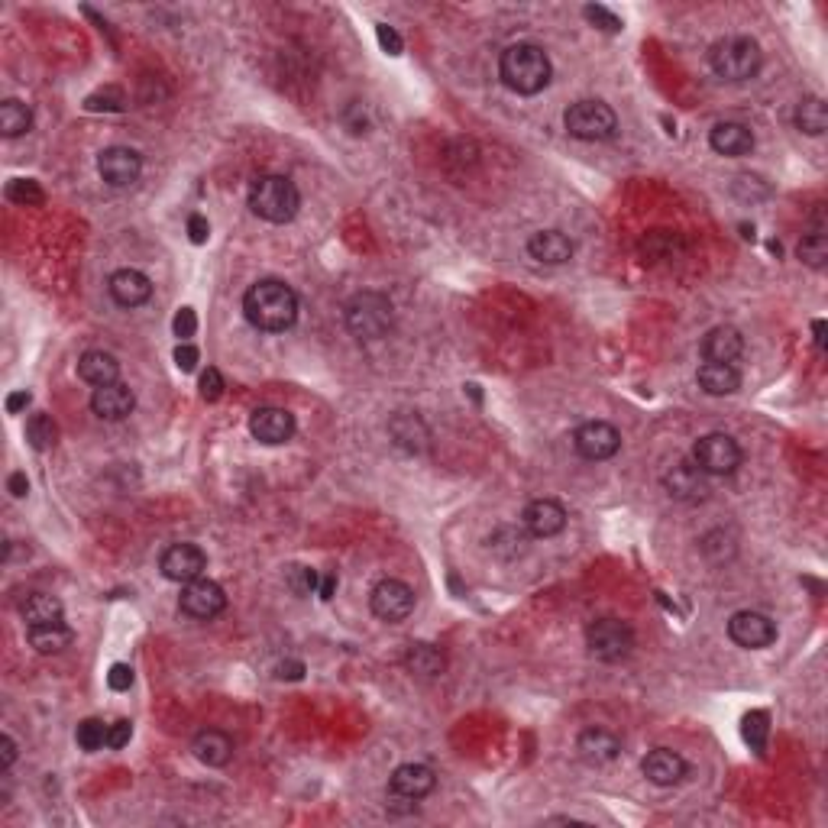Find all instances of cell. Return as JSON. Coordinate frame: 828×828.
I'll return each instance as SVG.
<instances>
[{"instance_id":"cell-35","label":"cell","mask_w":828,"mask_h":828,"mask_svg":"<svg viewBox=\"0 0 828 828\" xmlns=\"http://www.w3.org/2000/svg\"><path fill=\"white\" fill-rule=\"evenodd\" d=\"M26 440H30V447L33 450H52L55 444H59V427H55V421L49 418V414H33L30 421H26Z\"/></svg>"},{"instance_id":"cell-15","label":"cell","mask_w":828,"mask_h":828,"mask_svg":"<svg viewBox=\"0 0 828 828\" xmlns=\"http://www.w3.org/2000/svg\"><path fill=\"white\" fill-rule=\"evenodd\" d=\"M295 414L285 408H256L250 418V434L259 440V444H288L295 437Z\"/></svg>"},{"instance_id":"cell-53","label":"cell","mask_w":828,"mask_h":828,"mask_svg":"<svg viewBox=\"0 0 828 828\" xmlns=\"http://www.w3.org/2000/svg\"><path fill=\"white\" fill-rule=\"evenodd\" d=\"M30 402H33V395L30 392H13V395H7V411L10 414H20L23 408H30Z\"/></svg>"},{"instance_id":"cell-36","label":"cell","mask_w":828,"mask_h":828,"mask_svg":"<svg viewBox=\"0 0 828 828\" xmlns=\"http://www.w3.org/2000/svg\"><path fill=\"white\" fill-rule=\"evenodd\" d=\"M7 198L23 207H39L46 201V191L33 178H13V182H7Z\"/></svg>"},{"instance_id":"cell-30","label":"cell","mask_w":828,"mask_h":828,"mask_svg":"<svg viewBox=\"0 0 828 828\" xmlns=\"http://www.w3.org/2000/svg\"><path fill=\"white\" fill-rule=\"evenodd\" d=\"M389 434L395 440V447H402L405 453H421L427 447V427L421 418H414V414H398L389 424Z\"/></svg>"},{"instance_id":"cell-50","label":"cell","mask_w":828,"mask_h":828,"mask_svg":"<svg viewBox=\"0 0 828 828\" xmlns=\"http://www.w3.org/2000/svg\"><path fill=\"white\" fill-rule=\"evenodd\" d=\"M275 676H279V680H301V676H305V664H301V660H282V664L275 667Z\"/></svg>"},{"instance_id":"cell-1","label":"cell","mask_w":828,"mask_h":828,"mask_svg":"<svg viewBox=\"0 0 828 828\" xmlns=\"http://www.w3.org/2000/svg\"><path fill=\"white\" fill-rule=\"evenodd\" d=\"M243 314L256 330L282 334L298 321V295L279 279H259L243 295Z\"/></svg>"},{"instance_id":"cell-22","label":"cell","mask_w":828,"mask_h":828,"mask_svg":"<svg viewBox=\"0 0 828 828\" xmlns=\"http://www.w3.org/2000/svg\"><path fill=\"white\" fill-rule=\"evenodd\" d=\"M528 253L544 266H563L573 259V240L560 230H537L528 240Z\"/></svg>"},{"instance_id":"cell-54","label":"cell","mask_w":828,"mask_h":828,"mask_svg":"<svg viewBox=\"0 0 828 828\" xmlns=\"http://www.w3.org/2000/svg\"><path fill=\"white\" fill-rule=\"evenodd\" d=\"M317 592H321L324 602L334 599V592H337V573H327V576L321 579V586H317Z\"/></svg>"},{"instance_id":"cell-28","label":"cell","mask_w":828,"mask_h":828,"mask_svg":"<svg viewBox=\"0 0 828 828\" xmlns=\"http://www.w3.org/2000/svg\"><path fill=\"white\" fill-rule=\"evenodd\" d=\"M699 389L706 395H735L741 389V372L731 363H702L699 366Z\"/></svg>"},{"instance_id":"cell-48","label":"cell","mask_w":828,"mask_h":828,"mask_svg":"<svg viewBox=\"0 0 828 828\" xmlns=\"http://www.w3.org/2000/svg\"><path fill=\"white\" fill-rule=\"evenodd\" d=\"M198 360H201V353H198V347H191V343H178L175 347V366L182 372H191L198 366Z\"/></svg>"},{"instance_id":"cell-12","label":"cell","mask_w":828,"mask_h":828,"mask_svg":"<svg viewBox=\"0 0 828 828\" xmlns=\"http://www.w3.org/2000/svg\"><path fill=\"white\" fill-rule=\"evenodd\" d=\"M159 570H162L165 579H169V583L188 586V583H195V579L204 576L207 554L195 544H172V547H165V554L159 560Z\"/></svg>"},{"instance_id":"cell-2","label":"cell","mask_w":828,"mask_h":828,"mask_svg":"<svg viewBox=\"0 0 828 828\" xmlns=\"http://www.w3.org/2000/svg\"><path fill=\"white\" fill-rule=\"evenodd\" d=\"M550 75H554V65H550L547 52L534 43H515L502 52L499 59V78L505 88H512L515 94H541L550 85Z\"/></svg>"},{"instance_id":"cell-4","label":"cell","mask_w":828,"mask_h":828,"mask_svg":"<svg viewBox=\"0 0 828 828\" xmlns=\"http://www.w3.org/2000/svg\"><path fill=\"white\" fill-rule=\"evenodd\" d=\"M761 46L751 36H725L709 49V65L712 72L725 81H748L761 72Z\"/></svg>"},{"instance_id":"cell-51","label":"cell","mask_w":828,"mask_h":828,"mask_svg":"<svg viewBox=\"0 0 828 828\" xmlns=\"http://www.w3.org/2000/svg\"><path fill=\"white\" fill-rule=\"evenodd\" d=\"M7 489L13 499H26V495H30V479H26V473H10Z\"/></svg>"},{"instance_id":"cell-5","label":"cell","mask_w":828,"mask_h":828,"mask_svg":"<svg viewBox=\"0 0 828 828\" xmlns=\"http://www.w3.org/2000/svg\"><path fill=\"white\" fill-rule=\"evenodd\" d=\"M343 317H347V330L356 340H379L389 334V327L395 321V308H392L389 295L360 292L347 301Z\"/></svg>"},{"instance_id":"cell-31","label":"cell","mask_w":828,"mask_h":828,"mask_svg":"<svg viewBox=\"0 0 828 828\" xmlns=\"http://www.w3.org/2000/svg\"><path fill=\"white\" fill-rule=\"evenodd\" d=\"M405 667L414 676H427V680H431V676H440L447 670V660L434 644H411L405 654Z\"/></svg>"},{"instance_id":"cell-16","label":"cell","mask_w":828,"mask_h":828,"mask_svg":"<svg viewBox=\"0 0 828 828\" xmlns=\"http://www.w3.org/2000/svg\"><path fill=\"white\" fill-rule=\"evenodd\" d=\"M521 524L531 537H544L547 541V537H557L563 528H567V508L554 499H534V502H528V508H524Z\"/></svg>"},{"instance_id":"cell-41","label":"cell","mask_w":828,"mask_h":828,"mask_svg":"<svg viewBox=\"0 0 828 828\" xmlns=\"http://www.w3.org/2000/svg\"><path fill=\"white\" fill-rule=\"evenodd\" d=\"M583 17H586L589 23H596L599 30H605V33H621V30H625V23H621L612 10H605V7H599V4L583 7Z\"/></svg>"},{"instance_id":"cell-19","label":"cell","mask_w":828,"mask_h":828,"mask_svg":"<svg viewBox=\"0 0 828 828\" xmlns=\"http://www.w3.org/2000/svg\"><path fill=\"white\" fill-rule=\"evenodd\" d=\"M437 786V777L434 770L427 764H402L392 774V796H402V799H411V803H418V799L431 796Z\"/></svg>"},{"instance_id":"cell-32","label":"cell","mask_w":828,"mask_h":828,"mask_svg":"<svg viewBox=\"0 0 828 828\" xmlns=\"http://www.w3.org/2000/svg\"><path fill=\"white\" fill-rule=\"evenodd\" d=\"M33 130V110L26 107L23 101L17 98H7L0 104V133L7 136V140H17V136L30 133Z\"/></svg>"},{"instance_id":"cell-13","label":"cell","mask_w":828,"mask_h":828,"mask_svg":"<svg viewBox=\"0 0 828 828\" xmlns=\"http://www.w3.org/2000/svg\"><path fill=\"white\" fill-rule=\"evenodd\" d=\"M182 612L188 618H198V621H211L217 618L220 612L227 609V596H224V586L214 583V579H195V583H188L182 589Z\"/></svg>"},{"instance_id":"cell-18","label":"cell","mask_w":828,"mask_h":828,"mask_svg":"<svg viewBox=\"0 0 828 828\" xmlns=\"http://www.w3.org/2000/svg\"><path fill=\"white\" fill-rule=\"evenodd\" d=\"M133 408H136V395L130 385H123V382L101 385V389H94V395H91V411L98 414L101 421H123Z\"/></svg>"},{"instance_id":"cell-40","label":"cell","mask_w":828,"mask_h":828,"mask_svg":"<svg viewBox=\"0 0 828 828\" xmlns=\"http://www.w3.org/2000/svg\"><path fill=\"white\" fill-rule=\"evenodd\" d=\"M317 586H321L317 570H311V567H292L288 570V589L298 592V596H311V592H317Z\"/></svg>"},{"instance_id":"cell-10","label":"cell","mask_w":828,"mask_h":828,"mask_svg":"<svg viewBox=\"0 0 828 828\" xmlns=\"http://www.w3.org/2000/svg\"><path fill=\"white\" fill-rule=\"evenodd\" d=\"M573 447H576V453L583 460H592V463L612 460L615 453L621 450V434L615 431L609 421H586V424L576 427Z\"/></svg>"},{"instance_id":"cell-29","label":"cell","mask_w":828,"mask_h":828,"mask_svg":"<svg viewBox=\"0 0 828 828\" xmlns=\"http://www.w3.org/2000/svg\"><path fill=\"white\" fill-rule=\"evenodd\" d=\"M20 615L30 628L55 625V621H62V602L49 596V592H30V596L20 602Z\"/></svg>"},{"instance_id":"cell-39","label":"cell","mask_w":828,"mask_h":828,"mask_svg":"<svg viewBox=\"0 0 828 828\" xmlns=\"http://www.w3.org/2000/svg\"><path fill=\"white\" fill-rule=\"evenodd\" d=\"M767 722H770L767 712H751L748 719H744V738H748V744L757 754H764V748H767V731H770Z\"/></svg>"},{"instance_id":"cell-55","label":"cell","mask_w":828,"mask_h":828,"mask_svg":"<svg viewBox=\"0 0 828 828\" xmlns=\"http://www.w3.org/2000/svg\"><path fill=\"white\" fill-rule=\"evenodd\" d=\"M812 334H816V347L825 350V321H812Z\"/></svg>"},{"instance_id":"cell-7","label":"cell","mask_w":828,"mask_h":828,"mask_svg":"<svg viewBox=\"0 0 828 828\" xmlns=\"http://www.w3.org/2000/svg\"><path fill=\"white\" fill-rule=\"evenodd\" d=\"M586 647L592 657L605 660V664H615V660H625L634 647V631L618 618H599L586 628Z\"/></svg>"},{"instance_id":"cell-11","label":"cell","mask_w":828,"mask_h":828,"mask_svg":"<svg viewBox=\"0 0 828 828\" xmlns=\"http://www.w3.org/2000/svg\"><path fill=\"white\" fill-rule=\"evenodd\" d=\"M728 638L738 647H748V651H761V647H770L777 641V625L764 612L744 609L728 618Z\"/></svg>"},{"instance_id":"cell-45","label":"cell","mask_w":828,"mask_h":828,"mask_svg":"<svg viewBox=\"0 0 828 828\" xmlns=\"http://www.w3.org/2000/svg\"><path fill=\"white\" fill-rule=\"evenodd\" d=\"M130 738H133V722L120 719V722H114V725H107V748H114V751L127 748Z\"/></svg>"},{"instance_id":"cell-47","label":"cell","mask_w":828,"mask_h":828,"mask_svg":"<svg viewBox=\"0 0 828 828\" xmlns=\"http://www.w3.org/2000/svg\"><path fill=\"white\" fill-rule=\"evenodd\" d=\"M376 36H379V46L389 52V55H402L405 43H402V36H398L392 26H385V23H376Z\"/></svg>"},{"instance_id":"cell-33","label":"cell","mask_w":828,"mask_h":828,"mask_svg":"<svg viewBox=\"0 0 828 828\" xmlns=\"http://www.w3.org/2000/svg\"><path fill=\"white\" fill-rule=\"evenodd\" d=\"M30 644L36 647L39 654H62L68 644H72V631H68L62 621H55V625H36L30 628Z\"/></svg>"},{"instance_id":"cell-23","label":"cell","mask_w":828,"mask_h":828,"mask_svg":"<svg viewBox=\"0 0 828 828\" xmlns=\"http://www.w3.org/2000/svg\"><path fill=\"white\" fill-rule=\"evenodd\" d=\"M641 770L654 786H676L686 777V761L670 748H654L651 754L644 757Z\"/></svg>"},{"instance_id":"cell-43","label":"cell","mask_w":828,"mask_h":828,"mask_svg":"<svg viewBox=\"0 0 828 828\" xmlns=\"http://www.w3.org/2000/svg\"><path fill=\"white\" fill-rule=\"evenodd\" d=\"M224 376H220V369H214V366H207L204 372H201V398L204 402H217L220 395H224Z\"/></svg>"},{"instance_id":"cell-42","label":"cell","mask_w":828,"mask_h":828,"mask_svg":"<svg viewBox=\"0 0 828 828\" xmlns=\"http://www.w3.org/2000/svg\"><path fill=\"white\" fill-rule=\"evenodd\" d=\"M127 98H123L120 88H104V91H94L91 98L85 101L88 110H123Z\"/></svg>"},{"instance_id":"cell-38","label":"cell","mask_w":828,"mask_h":828,"mask_svg":"<svg viewBox=\"0 0 828 828\" xmlns=\"http://www.w3.org/2000/svg\"><path fill=\"white\" fill-rule=\"evenodd\" d=\"M75 741H78V748L88 751V754L101 751L104 744H107V725L98 722V719H85V722L78 725V731H75Z\"/></svg>"},{"instance_id":"cell-6","label":"cell","mask_w":828,"mask_h":828,"mask_svg":"<svg viewBox=\"0 0 828 828\" xmlns=\"http://www.w3.org/2000/svg\"><path fill=\"white\" fill-rule=\"evenodd\" d=\"M563 123H567V133L573 140H583V143H602L618 133V117L605 101L570 104L567 114H563Z\"/></svg>"},{"instance_id":"cell-44","label":"cell","mask_w":828,"mask_h":828,"mask_svg":"<svg viewBox=\"0 0 828 828\" xmlns=\"http://www.w3.org/2000/svg\"><path fill=\"white\" fill-rule=\"evenodd\" d=\"M172 330H175V337L182 340V343H188L191 337L198 334V314H195V308H182L175 314V321H172Z\"/></svg>"},{"instance_id":"cell-27","label":"cell","mask_w":828,"mask_h":828,"mask_svg":"<svg viewBox=\"0 0 828 828\" xmlns=\"http://www.w3.org/2000/svg\"><path fill=\"white\" fill-rule=\"evenodd\" d=\"M78 376L85 379L88 385H94V389H101V385L120 382V363H117L114 353L88 350V353L78 360Z\"/></svg>"},{"instance_id":"cell-8","label":"cell","mask_w":828,"mask_h":828,"mask_svg":"<svg viewBox=\"0 0 828 828\" xmlns=\"http://www.w3.org/2000/svg\"><path fill=\"white\" fill-rule=\"evenodd\" d=\"M693 463L706 476H731L741 466V447L731 434H706L696 440Z\"/></svg>"},{"instance_id":"cell-21","label":"cell","mask_w":828,"mask_h":828,"mask_svg":"<svg viewBox=\"0 0 828 828\" xmlns=\"http://www.w3.org/2000/svg\"><path fill=\"white\" fill-rule=\"evenodd\" d=\"M741 353H744V337H741V330L731 324L712 327L709 334L702 337V356H706V363H735Z\"/></svg>"},{"instance_id":"cell-3","label":"cell","mask_w":828,"mask_h":828,"mask_svg":"<svg viewBox=\"0 0 828 828\" xmlns=\"http://www.w3.org/2000/svg\"><path fill=\"white\" fill-rule=\"evenodd\" d=\"M301 207V195L292 178L285 175H259L250 185V211L269 224H288Z\"/></svg>"},{"instance_id":"cell-9","label":"cell","mask_w":828,"mask_h":828,"mask_svg":"<svg viewBox=\"0 0 828 828\" xmlns=\"http://www.w3.org/2000/svg\"><path fill=\"white\" fill-rule=\"evenodd\" d=\"M369 605H372V615L389 621V625H402V621L414 612V589L402 579H382L376 583L369 596Z\"/></svg>"},{"instance_id":"cell-24","label":"cell","mask_w":828,"mask_h":828,"mask_svg":"<svg viewBox=\"0 0 828 828\" xmlns=\"http://www.w3.org/2000/svg\"><path fill=\"white\" fill-rule=\"evenodd\" d=\"M709 146L719 156L738 159V156H748L754 149V133L744 127V123H715L709 133Z\"/></svg>"},{"instance_id":"cell-34","label":"cell","mask_w":828,"mask_h":828,"mask_svg":"<svg viewBox=\"0 0 828 828\" xmlns=\"http://www.w3.org/2000/svg\"><path fill=\"white\" fill-rule=\"evenodd\" d=\"M796 127L809 136H822L828 127V110L822 98H803L796 107Z\"/></svg>"},{"instance_id":"cell-17","label":"cell","mask_w":828,"mask_h":828,"mask_svg":"<svg viewBox=\"0 0 828 828\" xmlns=\"http://www.w3.org/2000/svg\"><path fill=\"white\" fill-rule=\"evenodd\" d=\"M107 292L120 308H140L153 298V282L140 269H117L107 279Z\"/></svg>"},{"instance_id":"cell-14","label":"cell","mask_w":828,"mask_h":828,"mask_svg":"<svg viewBox=\"0 0 828 828\" xmlns=\"http://www.w3.org/2000/svg\"><path fill=\"white\" fill-rule=\"evenodd\" d=\"M98 172L110 188H130L143 172V159L130 146H110L98 156Z\"/></svg>"},{"instance_id":"cell-52","label":"cell","mask_w":828,"mask_h":828,"mask_svg":"<svg viewBox=\"0 0 828 828\" xmlns=\"http://www.w3.org/2000/svg\"><path fill=\"white\" fill-rule=\"evenodd\" d=\"M13 761H17V741H13L10 735H0V767H10Z\"/></svg>"},{"instance_id":"cell-20","label":"cell","mask_w":828,"mask_h":828,"mask_svg":"<svg viewBox=\"0 0 828 828\" xmlns=\"http://www.w3.org/2000/svg\"><path fill=\"white\" fill-rule=\"evenodd\" d=\"M667 492L673 495V499H680V502H699V499H706V473L693 463V460H683V463H676L670 473H667Z\"/></svg>"},{"instance_id":"cell-46","label":"cell","mask_w":828,"mask_h":828,"mask_svg":"<svg viewBox=\"0 0 828 828\" xmlns=\"http://www.w3.org/2000/svg\"><path fill=\"white\" fill-rule=\"evenodd\" d=\"M107 686L114 689V693H127L133 686V667L130 664H114L107 673Z\"/></svg>"},{"instance_id":"cell-25","label":"cell","mask_w":828,"mask_h":828,"mask_svg":"<svg viewBox=\"0 0 828 828\" xmlns=\"http://www.w3.org/2000/svg\"><path fill=\"white\" fill-rule=\"evenodd\" d=\"M576 751L586 764H612L621 754V741L605 728H586L576 741Z\"/></svg>"},{"instance_id":"cell-49","label":"cell","mask_w":828,"mask_h":828,"mask_svg":"<svg viewBox=\"0 0 828 828\" xmlns=\"http://www.w3.org/2000/svg\"><path fill=\"white\" fill-rule=\"evenodd\" d=\"M188 237L191 243H207V237H211V224H207V217L204 214H191L188 217Z\"/></svg>"},{"instance_id":"cell-26","label":"cell","mask_w":828,"mask_h":828,"mask_svg":"<svg viewBox=\"0 0 828 828\" xmlns=\"http://www.w3.org/2000/svg\"><path fill=\"white\" fill-rule=\"evenodd\" d=\"M191 751H195V757L207 767H224V764H230V757H233V741H230L227 731L207 728L195 741H191Z\"/></svg>"},{"instance_id":"cell-37","label":"cell","mask_w":828,"mask_h":828,"mask_svg":"<svg viewBox=\"0 0 828 828\" xmlns=\"http://www.w3.org/2000/svg\"><path fill=\"white\" fill-rule=\"evenodd\" d=\"M796 256L803 259L809 269H822L825 259H828V240H825V233H809V237H803V243L796 246Z\"/></svg>"}]
</instances>
